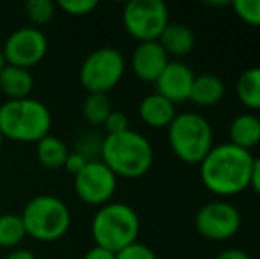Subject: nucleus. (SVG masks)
Segmentation results:
<instances>
[{"mask_svg": "<svg viewBox=\"0 0 260 259\" xmlns=\"http://www.w3.org/2000/svg\"><path fill=\"white\" fill-rule=\"evenodd\" d=\"M253 160L251 151L241 149L230 142L214 146L199 163L200 180L214 195H237L250 187Z\"/></svg>", "mask_w": 260, "mask_h": 259, "instance_id": "obj_1", "label": "nucleus"}, {"mask_svg": "<svg viewBox=\"0 0 260 259\" xmlns=\"http://www.w3.org/2000/svg\"><path fill=\"white\" fill-rule=\"evenodd\" d=\"M100 160L117 178H142L154 163V149L147 137L129 128L122 133L106 135Z\"/></svg>", "mask_w": 260, "mask_h": 259, "instance_id": "obj_2", "label": "nucleus"}, {"mask_svg": "<svg viewBox=\"0 0 260 259\" xmlns=\"http://www.w3.org/2000/svg\"><path fill=\"white\" fill-rule=\"evenodd\" d=\"M52 112L36 98L7 100L0 105V133L16 142H39L50 135Z\"/></svg>", "mask_w": 260, "mask_h": 259, "instance_id": "obj_3", "label": "nucleus"}, {"mask_svg": "<svg viewBox=\"0 0 260 259\" xmlns=\"http://www.w3.org/2000/svg\"><path fill=\"white\" fill-rule=\"evenodd\" d=\"M90 231L98 247L119 252L124 247L137 242L140 233V218L129 204L110 200L96 211Z\"/></svg>", "mask_w": 260, "mask_h": 259, "instance_id": "obj_4", "label": "nucleus"}, {"mask_svg": "<svg viewBox=\"0 0 260 259\" xmlns=\"http://www.w3.org/2000/svg\"><path fill=\"white\" fill-rule=\"evenodd\" d=\"M21 220L28 236L39 242H55L68 233L71 225V211L60 197L41 194L25 204Z\"/></svg>", "mask_w": 260, "mask_h": 259, "instance_id": "obj_5", "label": "nucleus"}, {"mask_svg": "<svg viewBox=\"0 0 260 259\" xmlns=\"http://www.w3.org/2000/svg\"><path fill=\"white\" fill-rule=\"evenodd\" d=\"M168 142L181 162L200 163L214 148L211 123L204 116L182 112L168 125Z\"/></svg>", "mask_w": 260, "mask_h": 259, "instance_id": "obj_6", "label": "nucleus"}, {"mask_svg": "<svg viewBox=\"0 0 260 259\" xmlns=\"http://www.w3.org/2000/svg\"><path fill=\"white\" fill-rule=\"evenodd\" d=\"M126 59L113 46H101L85 57L80 68V83L87 93L108 94L122 80Z\"/></svg>", "mask_w": 260, "mask_h": 259, "instance_id": "obj_7", "label": "nucleus"}, {"mask_svg": "<svg viewBox=\"0 0 260 259\" xmlns=\"http://www.w3.org/2000/svg\"><path fill=\"white\" fill-rule=\"evenodd\" d=\"M122 23L127 34L140 43L157 41L168 20V7L161 0H131L124 6Z\"/></svg>", "mask_w": 260, "mask_h": 259, "instance_id": "obj_8", "label": "nucleus"}, {"mask_svg": "<svg viewBox=\"0 0 260 259\" xmlns=\"http://www.w3.org/2000/svg\"><path fill=\"white\" fill-rule=\"evenodd\" d=\"M195 227L200 236L212 242H223L241 229V213L229 200H212L197 211Z\"/></svg>", "mask_w": 260, "mask_h": 259, "instance_id": "obj_9", "label": "nucleus"}, {"mask_svg": "<svg viewBox=\"0 0 260 259\" xmlns=\"http://www.w3.org/2000/svg\"><path fill=\"white\" fill-rule=\"evenodd\" d=\"M6 64L30 69L48 52V38L38 27H20L7 36L2 46Z\"/></svg>", "mask_w": 260, "mask_h": 259, "instance_id": "obj_10", "label": "nucleus"}, {"mask_svg": "<svg viewBox=\"0 0 260 259\" xmlns=\"http://www.w3.org/2000/svg\"><path fill=\"white\" fill-rule=\"evenodd\" d=\"M117 190V176L101 160H90L75 176V192L83 203L103 206Z\"/></svg>", "mask_w": 260, "mask_h": 259, "instance_id": "obj_11", "label": "nucleus"}, {"mask_svg": "<svg viewBox=\"0 0 260 259\" xmlns=\"http://www.w3.org/2000/svg\"><path fill=\"white\" fill-rule=\"evenodd\" d=\"M195 73L188 64L181 61H170L165 68V71L156 80V93L167 98L172 103H182L189 100L193 82H195Z\"/></svg>", "mask_w": 260, "mask_h": 259, "instance_id": "obj_12", "label": "nucleus"}, {"mask_svg": "<svg viewBox=\"0 0 260 259\" xmlns=\"http://www.w3.org/2000/svg\"><path fill=\"white\" fill-rule=\"evenodd\" d=\"M168 55L157 41H144L138 43L131 55V68L133 73L144 82H156L159 75L165 71Z\"/></svg>", "mask_w": 260, "mask_h": 259, "instance_id": "obj_13", "label": "nucleus"}, {"mask_svg": "<svg viewBox=\"0 0 260 259\" xmlns=\"http://www.w3.org/2000/svg\"><path fill=\"white\" fill-rule=\"evenodd\" d=\"M138 114H140V119L147 126H152V128H165L167 126L168 128V125L177 116V112H175V105L172 101H168L161 94L152 93L147 94L140 101Z\"/></svg>", "mask_w": 260, "mask_h": 259, "instance_id": "obj_14", "label": "nucleus"}, {"mask_svg": "<svg viewBox=\"0 0 260 259\" xmlns=\"http://www.w3.org/2000/svg\"><path fill=\"white\" fill-rule=\"evenodd\" d=\"M157 43L167 52V55L182 57L188 55L195 46V34L188 25L170 21L157 38Z\"/></svg>", "mask_w": 260, "mask_h": 259, "instance_id": "obj_15", "label": "nucleus"}, {"mask_svg": "<svg viewBox=\"0 0 260 259\" xmlns=\"http://www.w3.org/2000/svg\"><path fill=\"white\" fill-rule=\"evenodd\" d=\"M32 87H34V76H32L30 69L6 64L0 71V91L9 100L28 98Z\"/></svg>", "mask_w": 260, "mask_h": 259, "instance_id": "obj_16", "label": "nucleus"}, {"mask_svg": "<svg viewBox=\"0 0 260 259\" xmlns=\"http://www.w3.org/2000/svg\"><path fill=\"white\" fill-rule=\"evenodd\" d=\"M225 96V82L218 75L204 73L195 76L189 100L199 107H214Z\"/></svg>", "mask_w": 260, "mask_h": 259, "instance_id": "obj_17", "label": "nucleus"}, {"mask_svg": "<svg viewBox=\"0 0 260 259\" xmlns=\"http://www.w3.org/2000/svg\"><path fill=\"white\" fill-rule=\"evenodd\" d=\"M230 144L250 151L260 142V118L255 114H241L232 119L229 128Z\"/></svg>", "mask_w": 260, "mask_h": 259, "instance_id": "obj_18", "label": "nucleus"}, {"mask_svg": "<svg viewBox=\"0 0 260 259\" xmlns=\"http://www.w3.org/2000/svg\"><path fill=\"white\" fill-rule=\"evenodd\" d=\"M68 155L69 149L66 142L55 135H46L39 142H36V156H38L39 163L46 169L64 167Z\"/></svg>", "mask_w": 260, "mask_h": 259, "instance_id": "obj_19", "label": "nucleus"}, {"mask_svg": "<svg viewBox=\"0 0 260 259\" xmlns=\"http://www.w3.org/2000/svg\"><path fill=\"white\" fill-rule=\"evenodd\" d=\"M237 98L250 110H260V66L244 69L237 78Z\"/></svg>", "mask_w": 260, "mask_h": 259, "instance_id": "obj_20", "label": "nucleus"}, {"mask_svg": "<svg viewBox=\"0 0 260 259\" xmlns=\"http://www.w3.org/2000/svg\"><path fill=\"white\" fill-rule=\"evenodd\" d=\"M27 236L21 215L2 213L0 215V247L2 249H18Z\"/></svg>", "mask_w": 260, "mask_h": 259, "instance_id": "obj_21", "label": "nucleus"}, {"mask_svg": "<svg viewBox=\"0 0 260 259\" xmlns=\"http://www.w3.org/2000/svg\"><path fill=\"white\" fill-rule=\"evenodd\" d=\"M112 110V101H110L108 94L101 93H89L82 107L83 118L92 126H103Z\"/></svg>", "mask_w": 260, "mask_h": 259, "instance_id": "obj_22", "label": "nucleus"}, {"mask_svg": "<svg viewBox=\"0 0 260 259\" xmlns=\"http://www.w3.org/2000/svg\"><path fill=\"white\" fill-rule=\"evenodd\" d=\"M55 11H57V4L53 0H27L25 2V14L36 27L48 23L55 16Z\"/></svg>", "mask_w": 260, "mask_h": 259, "instance_id": "obj_23", "label": "nucleus"}, {"mask_svg": "<svg viewBox=\"0 0 260 259\" xmlns=\"http://www.w3.org/2000/svg\"><path fill=\"white\" fill-rule=\"evenodd\" d=\"M232 7L244 23L260 27V0H236Z\"/></svg>", "mask_w": 260, "mask_h": 259, "instance_id": "obj_24", "label": "nucleus"}, {"mask_svg": "<svg viewBox=\"0 0 260 259\" xmlns=\"http://www.w3.org/2000/svg\"><path fill=\"white\" fill-rule=\"evenodd\" d=\"M115 259H157V257L156 252L149 245L135 242L131 245L124 247L119 252H115Z\"/></svg>", "mask_w": 260, "mask_h": 259, "instance_id": "obj_25", "label": "nucleus"}, {"mask_svg": "<svg viewBox=\"0 0 260 259\" xmlns=\"http://www.w3.org/2000/svg\"><path fill=\"white\" fill-rule=\"evenodd\" d=\"M57 7H60L64 13L73 14V16H83L96 9L98 2L96 0H58Z\"/></svg>", "mask_w": 260, "mask_h": 259, "instance_id": "obj_26", "label": "nucleus"}, {"mask_svg": "<svg viewBox=\"0 0 260 259\" xmlns=\"http://www.w3.org/2000/svg\"><path fill=\"white\" fill-rule=\"evenodd\" d=\"M105 130L106 135H115L122 133V131L129 130V119L124 112L120 110H112V114L108 116V119L105 121Z\"/></svg>", "mask_w": 260, "mask_h": 259, "instance_id": "obj_27", "label": "nucleus"}, {"mask_svg": "<svg viewBox=\"0 0 260 259\" xmlns=\"http://www.w3.org/2000/svg\"><path fill=\"white\" fill-rule=\"evenodd\" d=\"M87 162H89V160H87L85 156L80 155V153H76L75 149H73V151H69L68 158H66L64 167H66V170H68L69 174H73V176H76V174H78L80 170H82L83 167L87 165Z\"/></svg>", "mask_w": 260, "mask_h": 259, "instance_id": "obj_28", "label": "nucleus"}, {"mask_svg": "<svg viewBox=\"0 0 260 259\" xmlns=\"http://www.w3.org/2000/svg\"><path fill=\"white\" fill-rule=\"evenodd\" d=\"M83 259H115V252L106 250L103 247L94 245L92 249H89L85 254H83Z\"/></svg>", "mask_w": 260, "mask_h": 259, "instance_id": "obj_29", "label": "nucleus"}, {"mask_svg": "<svg viewBox=\"0 0 260 259\" xmlns=\"http://www.w3.org/2000/svg\"><path fill=\"white\" fill-rule=\"evenodd\" d=\"M214 259H251L250 254L241 249H225L218 254Z\"/></svg>", "mask_w": 260, "mask_h": 259, "instance_id": "obj_30", "label": "nucleus"}, {"mask_svg": "<svg viewBox=\"0 0 260 259\" xmlns=\"http://www.w3.org/2000/svg\"><path fill=\"white\" fill-rule=\"evenodd\" d=\"M250 187L260 195V158L253 160V169H251V180Z\"/></svg>", "mask_w": 260, "mask_h": 259, "instance_id": "obj_31", "label": "nucleus"}, {"mask_svg": "<svg viewBox=\"0 0 260 259\" xmlns=\"http://www.w3.org/2000/svg\"><path fill=\"white\" fill-rule=\"evenodd\" d=\"M4 259H38V257L28 249H13Z\"/></svg>", "mask_w": 260, "mask_h": 259, "instance_id": "obj_32", "label": "nucleus"}, {"mask_svg": "<svg viewBox=\"0 0 260 259\" xmlns=\"http://www.w3.org/2000/svg\"><path fill=\"white\" fill-rule=\"evenodd\" d=\"M4 66H6V59H4V52H2V46H0V71L4 69Z\"/></svg>", "mask_w": 260, "mask_h": 259, "instance_id": "obj_33", "label": "nucleus"}, {"mask_svg": "<svg viewBox=\"0 0 260 259\" xmlns=\"http://www.w3.org/2000/svg\"><path fill=\"white\" fill-rule=\"evenodd\" d=\"M2 144H4V135L0 133V149H2Z\"/></svg>", "mask_w": 260, "mask_h": 259, "instance_id": "obj_34", "label": "nucleus"}]
</instances>
